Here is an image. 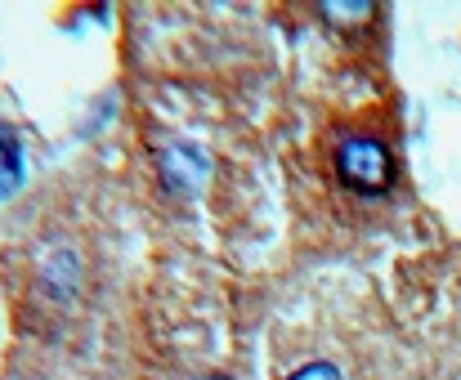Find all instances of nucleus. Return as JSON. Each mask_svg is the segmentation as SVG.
Here are the masks:
<instances>
[{
	"label": "nucleus",
	"mask_w": 461,
	"mask_h": 380,
	"mask_svg": "<svg viewBox=\"0 0 461 380\" xmlns=\"http://www.w3.org/2000/svg\"><path fill=\"white\" fill-rule=\"evenodd\" d=\"M336 180L354 192H385L394 180L390 153L376 139H345L336 153Z\"/></svg>",
	"instance_id": "nucleus-1"
},
{
	"label": "nucleus",
	"mask_w": 461,
	"mask_h": 380,
	"mask_svg": "<svg viewBox=\"0 0 461 380\" xmlns=\"http://www.w3.org/2000/svg\"><path fill=\"white\" fill-rule=\"evenodd\" d=\"M18 184V144L9 130H0V192H9Z\"/></svg>",
	"instance_id": "nucleus-2"
},
{
	"label": "nucleus",
	"mask_w": 461,
	"mask_h": 380,
	"mask_svg": "<svg viewBox=\"0 0 461 380\" xmlns=\"http://www.w3.org/2000/svg\"><path fill=\"white\" fill-rule=\"evenodd\" d=\"M287 380H340V372L331 363H309V367H301L296 376H287Z\"/></svg>",
	"instance_id": "nucleus-3"
}]
</instances>
